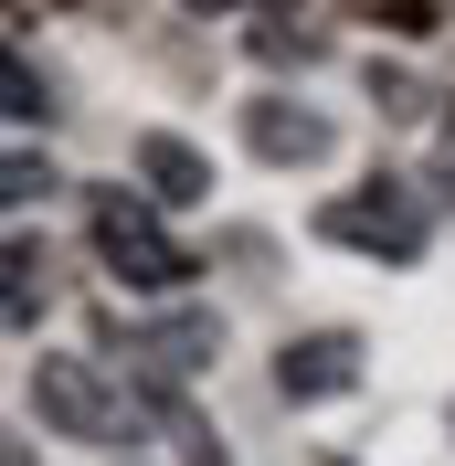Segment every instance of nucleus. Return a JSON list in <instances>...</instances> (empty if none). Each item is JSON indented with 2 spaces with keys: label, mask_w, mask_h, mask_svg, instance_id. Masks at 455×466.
<instances>
[{
  "label": "nucleus",
  "mask_w": 455,
  "mask_h": 466,
  "mask_svg": "<svg viewBox=\"0 0 455 466\" xmlns=\"http://www.w3.org/2000/svg\"><path fill=\"white\" fill-rule=\"evenodd\" d=\"M318 233H329V244H349V255H381V265H413V255H424V244H434L424 202H413V180H392V170L349 180L339 202L318 212Z\"/></svg>",
  "instance_id": "nucleus-2"
},
{
  "label": "nucleus",
  "mask_w": 455,
  "mask_h": 466,
  "mask_svg": "<svg viewBox=\"0 0 455 466\" xmlns=\"http://www.w3.org/2000/svg\"><path fill=\"white\" fill-rule=\"evenodd\" d=\"M276 381L297 392V403H329V392L360 381V339H349V329H318V339H297V350L276 360Z\"/></svg>",
  "instance_id": "nucleus-5"
},
{
  "label": "nucleus",
  "mask_w": 455,
  "mask_h": 466,
  "mask_svg": "<svg viewBox=\"0 0 455 466\" xmlns=\"http://www.w3.org/2000/svg\"><path fill=\"white\" fill-rule=\"evenodd\" d=\"M445 180H455V127H445Z\"/></svg>",
  "instance_id": "nucleus-11"
},
{
  "label": "nucleus",
  "mask_w": 455,
  "mask_h": 466,
  "mask_svg": "<svg viewBox=\"0 0 455 466\" xmlns=\"http://www.w3.org/2000/svg\"><path fill=\"white\" fill-rule=\"evenodd\" d=\"M244 148H255L265 170H318L329 159V116L297 106V96H255L244 106Z\"/></svg>",
  "instance_id": "nucleus-4"
},
{
  "label": "nucleus",
  "mask_w": 455,
  "mask_h": 466,
  "mask_svg": "<svg viewBox=\"0 0 455 466\" xmlns=\"http://www.w3.org/2000/svg\"><path fill=\"white\" fill-rule=\"evenodd\" d=\"M255 54L265 64H318L329 43H318V22H297V11H265V22H255Z\"/></svg>",
  "instance_id": "nucleus-7"
},
{
  "label": "nucleus",
  "mask_w": 455,
  "mask_h": 466,
  "mask_svg": "<svg viewBox=\"0 0 455 466\" xmlns=\"http://www.w3.org/2000/svg\"><path fill=\"white\" fill-rule=\"evenodd\" d=\"M96 255H106L116 287H148V297L191 287V244H170L138 191H96Z\"/></svg>",
  "instance_id": "nucleus-3"
},
{
  "label": "nucleus",
  "mask_w": 455,
  "mask_h": 466,
  "mask_svg": "<svg viewBox=\"0 0 455 466\" xmlns=\"http://www.w3.org/2000/svg\"><path fill=\"white\" fill-rule=\"evenodd\" d=\"M43 319V244L32 233H11V329Z\"/></svg>",
  "instance_id": "nucleus-8"
},
{
  "label": "nucleus",
  "mask_w": 455,
  "mask_h": 466,
  "mask_svg": "<svg viewBox=\"0 0 455 466\" xmlns=\"http://www.w3.org/2000/svg\"><path fill=\"white\" fill-rule=\"evenodd\" d=\"M43 191H54V170H43V148H22V159H11V202L32 212V202H43Z\"/></svg>",
  "instance_id": "nucleus-9"
},
{
  "label": "nucleus",
  "mask_w": 455,
  "mask_h": 466,
  "mask_svg": "<svg viewBox=\"0 0 455 466\" xmlns=\"http://www.w3.org/2000/svg\"><path fill=\"white\" fill-rule=\"evenodd\" d=\"M11 116H22V127H43V75H32V64H11Z\"/></svg>",
  "instance_id": "nucleus-10"
},
{
  "label": "nucleus",
  "mask_w": 455,
  "mask_h": 466,
  "mask_svg": "<svg viewBox=\"0 0 455 466\" xmlns=\"http://www.w3.org/2000/svg\"><path fill=\"white\" fill-rule=\"evenodd\" d=\"M138 170H148V191H170V202H201V191H212L201 148H180V138H138Z\"/></svg>",
  "instance_id": "nucleus-6"
},
{
  "label": "nucleus",
  "mask_w": 455,
  "mask_h": 466,
  "mask_svg": "<svg viewBox=\"0 0 455 466\" xmlns=\"http://www.w3.org/2000/svg\"><path fill=\"white\" fill-rule=\"evenodd\" d=\"M32 413H43L54 435H75V445H138V435H148L138 381L96 371V360H75V350H54V360L32 371Z\"/></svg>",
  "instance_id": "nucleus-1"
}]
</instances>
